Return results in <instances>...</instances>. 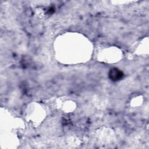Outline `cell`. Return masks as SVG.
<instances>
[{"instance_id":"obj_1","label":"cell","mask_w":149,"mask_h":149,"mask_svg":"<svg viewBox=\"0 0 149 149\" xmlns=\"http://www.w3.org/2000/svg\"><path fill=\"white\" fill-rule=\"evenodd\" d=\"M123 75V73L116 68L111 69L109 73V78L113 81L120 80V79H122Z\"/></svg>"}]
</instances>
